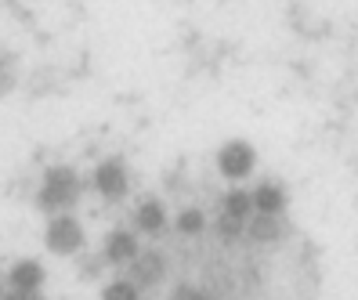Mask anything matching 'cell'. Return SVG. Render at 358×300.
Segmentation results:
<instances>
[{"label":"cell","mask_w":358,"mask_h":300,"mask_svg":"<svg viewBox=\"0 0 358 300\" xmlns=\"http://www.w3.org/2000/svg\"><path fill=\"white\" fill-rule=\"evenodd\" d=\"M217 170H221V178H228L231 185L246 181L257 170L254 145H250V141H224L221 152H217Z\"/></svg>","instance_id":"3957f363"},{"label":"cell","mask_w":358,"mask_h":300,"mask_svg":"<svg viewBox=\"0 0 358 300\" xmlns=\"http://www.w3.org/2000/svg\"><path fill=\"white\" fill-rule=\"evenodd\" d=\"M105 268V257H101V261H80V275L83 278H91V275H98Z\"/></svg>","instance_id":"e0dca14e"},{"label":"cell","mask_w":358,"mask_h":300,"mask_svg":"<svg viewBox=\"0 0 358 300\" xmlns=\"http://www.w3.org/2000/svg\"><path fill=\"white\" fill-rule=\"evenodd\" d=\"M141 253V239L134 228H113L101 243V257L109 268H131Z\"/></svg>","instance_id":"5b68a950"},{"label":"cell","mask_w":358,"mask_h":300,"mask_svg":"<svg viewBox=\"0 0 358 300\" xmlns=\"http://www.w3.org/2000/svg\"><path fill=\"white\" fill-rule=\"evenodd\" d=\"M36 300H40V297H36Z\"/></svg>","instance_id":"d6986e66"},{"label":"cell","mask_w":358,"mask_h":300,"mask_svg":"<svg viewBox=\"0 0 358 300\" xmlns=\"http://www.w3.org/2000/svg\"><path fill=\"white\" fill-rule=\"evenodd\" d=\"M94 192L105 199H120V196H127V163H123L120 156L113 159H101L94 166V178H91Z\"/></svg>","instance_id":"8992f818"},{"label":"cell","mask_w":358,"mask_h":300,"mask_svg":"<svg viewBox=\"0 0 358 300\" xmlns=\"http://www.w3.org/2000/svg\"><path fill=\"white\" fill-rule=\"evenodd\" d=\"M174 231L185 235V239H196V235L206 231V213L203 206H181L178 217H174Z\"/></svg>","instance_id":"7c38bea8"},{"label":"cell","mask_w":358,"mask_h":300,"mask_svg":"<svg viewBox=\"0 0 358 300\" xmlns=\"http://www.w3.org/2000/svg\"><path fill=\"white\" fill-rule=\"evenodd\" d=\"M171 300H203V293H199L196 286H178V290L171 293Z\"/></svg>","instance_id":"9a60e30c"},{"label":"cell","mask_w":358,"mask_h":300,"mask_svg":"<svg viewBox=\"0 0 358 300\" xmlns=\"http://www.w3.org/2000/svg\"><path fill=\"white\" fill-rule=\"evenodd\" d=\"M221 213L224 217H236V221H250L254 217V196H250L246 188H228L224 199H221Z\"/></svg>","instance_id":"8fae6325"},{"label":"cell","mask_w":358,"mask_h":300,"mask_svg":"<svg viewBox=\"0 0 358 300\" xmlns=\"http://www.w3.org/2000/svg\"><path fill=\"white\" fill-rule=\"evenodd\" d=\"M127 278L138 290H152L166 278V253L163 250H141L138 261L127 268Z\"/></svg>","instance_id":"52a82bcc"},{"label":"cell","mask_w":358,"mask_h":300,"mask_svg":"<svg viewBox=\"0 0 358 300\" xmlns=\"http://www.w3.org/2000/svg\"><path fill=\"white\" fill-rule=\"evenodd\" d=\"M0 297H4V286H0Z\"/></svg>","instance_id":"ac0fdd59"},{"label":"cell","mask_w":358,"mask_h":300,"mask_svg":"<svg viewBox=\"0 0 358 300\" xmlns=\"http://www.w3.org/2000/svg\"><path fill=\"white\" fill-rule=\"evenodd\" d=\"M44 243L58 257H73V253H83V246H87V231H83V224L73 217V213H58V217L48 221Z\"/></svg>","instance_id":"7a4b0ae2"},{"label":"cell","mask_w":358,"mask_h":300,"mask_svg":"<svg viewBox=\"0 0 358 300\" xmlns=\"http://www.w3.org/2000/svg\"><path fill=\"white\" fill-rule=\"evenodd\" d=\"M246 235L254 243H279L282 235H286V221L282 217H268V213H254V217L246 221Z\"/></svg>","instance_id":"30bf717a"},{"label":"cell","mask_w":358,"mask_h":300,"mask_svg":"<svg viewBox=\"0 0 358 300\" xmlns=\"http://www.w3.org/2000/svg\"><path fill=\"white\" fill-rule=\"evenodd\" d=\"M214 231H217V239L221 243H239L243 235H246V221H236V217H217V224H214Z\"/></svg>","instance_id":"5bb4252c"},{"label":"cell","mask_w":358,"mask_h":300,"mask_svg":"<svg viewBox=\"0 0 358 300\" xmlns=\"http://www.w3.org/2000/svg\"><path fill=\"white\" fill-rule=\"evenodd\" d=\"M80 192H83V185L73 166H48L44 181L36 188V206L51 213V217H58V213H69L80 203Z\"/></svg>","instance_id":"6da1fadb"},{"label":"cell","mask_w":358,"mask_h":300,"mask_svg":"<svg viewBox=\"0 0 358 300\" xmlns=\"http://www.w3.org/2000/svg\"><path fill=\"white\" fill-rule=\"evenodd\" d=\"M134 228L141 235H149V239H159V235H166V228H171V217H166V206L159 199H141L138 210H134Z\"/></svg>","instance_id":"ba28073f"},{"label":"cell","mask_w":358,"mask_h":300,"mask_svg":"<svg viewBox=\"0 0 358 300\" xmlns=\"http://www.w3.org/2000/svg\"><path fill=\"white\" fill-rule=\"evenodd\" d=\"M11 87V66H8V55L0 51V91Z\"/></svg>","instance_id":"2e32d148"},{"label":"cell","mask_w":358,"mask_h":300,"mask_svg":"<svg viewBox=\"0 0 358 300\" xmlns=\"http://www.w3.org/2000/svg\"><path fill=\"white\" fill-rule=\"evenodd\" d=\"M40 286H44V264L33 261V257H22L8 268V278H4V290L18 300H36L40 297Z\"/></svg>","instance_id":"277c9868"},{"label":"cell","mask_w":358,"mask_h":300,"mask_svg":"<svg viewBox=\"0 0 358 300\" xmlns=\"http://www.w3.org/2000/svg\"><path fill=\"white\" fill-rule=\"evenodd\" d=\"M250 196H254V213H268V217H282V210L289 203L286 188L275 185V181H261Z\"/></svg>","instance_id":"9c48e42d"},{"label":"cell","mask_w":358,"mask_h":300,"mask_svg":"<svg viewBox=\"0 0 358 300\" xmlns=\"http://www.w3.org/2000/svg\"><path fill=\"white\" fill-rule=\"evenodd\" d=\"M101 300H141V290L131 283L127 275L113 278L109 286H101Z\"/></svg>","instance_id":"4fadbf2b"}]
</instances>
